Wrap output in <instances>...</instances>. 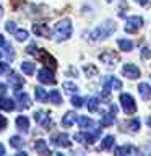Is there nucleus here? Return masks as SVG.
Instances as JSON below:
<instances>
[{
  "label": "nucleus",
  "mask_w": 151,
  "mask_h": 156,
  "mask_svg": "<svg viewBox=\"0 0 151 156\" xmlns=\"http://www.w3.org/2000/svg\"><path fill=\"white\" fill-rule=\"evenodd\" d=\"M88 109H90V112H96L99 109V98L97 96L90 98V99H88Z\"/></svg>",
  "instance_id": "nucleus-27"
},
{
  "label": "nucleus",
  "mask_w": 151,
  "mask_h": 156,
  "mask_svg": "<svg viewBox=\"0 0 151 156\" xmlns=\"http://www.w3.org/2000/svg\"><path fill=\"white\" fill-rule=\"evenodd\" d=\"M12 72V68H10V63H7V62H0V73H8Z\"/></svg>",
  "instance_id": "nucleus-37"
},
{
  "label": "nucleus",
  "mask_w": 151,
  "mask_h": 156,
  "mask_svg": "<svg viewBox=\"0 0 151 156\" xmlns=\"http://www.w3.org/2000/svg\"><path fill=\"white\" fill-rule=\"evenodd\" d=\"M85 98H81V96H73L72 98V104L73 107H83V104H85Z\"/></svg>",
  "instance_id": "nucleus-34"
},
{
  "label": "nucleus",
  "mask_w": 151,
  "mask_h": 156,
  "mask_svg": "<svg viewBox=\"0 0 151 156\" xmlns=\"http://www.w3.org/2000/svg\"><path fill=\"white\" fill-rule=\"evenodd\" d=\"M101 136V129H91V132H81V133H75V138L76 141L80 143H85V145H93L94 141Z\"/></svg>",
  "instance_id": "nucleus-3"
},
{
  "label": "nucleus",
  "mask_w": 151,
  "mask_h": 156,
  "mask_svg": "<svg viewBox=\"0 0 151 156\" xmlns=\"http://www.w3.org/2000/svg\"><path fill=\"white\" fill-rule=\"evenodd\" d=\"M15 93H16V94H15V96H16V101H18V109H28V107H31V98H29L28 96V93H21V91H15Z\"/></svg>",
  "instance_id": "nucleus-13"
},
{
  "label": "nucleus",
  "mask_w": 151,
  "mask_h": 156,
  "mask_svg": "<svg viewBox=\"0 0 151 156\" xmlns=\"http://www.w3.org/2000/svg\"><path fill=\"white\" fill-rule=\"evenodd\" d=\"M34 150H36L39 154H52V151L49 150L46 140H41V138L36 140V143H34Z\"/></svg>",
  "instance_id": "nucleus-19"
},
{
  "label": "nucleus",
  "mask_w": 151,
  "mask_h": 156,
  "mask_svg": "<svg viewBox=\"0 0 151 156\" xmlns=\"http://www.w3.org/2000/svg\"><path fill=\"white\" fill-rule=\"evenodd\" d=\"M49 99H51V102H54V104H62V96H60V93H58L57 90H52L51 91Z\"/></svg>",
  "instance_id": "nucleus-30"
},
{
  "label": "nucleus",
  "mask_w": 151,
  "mask_h": 156,
  "mask_svg": "<svg viewBox=\"0 0 151 156\" xmlns=\"http://www.w3.org/2000/svg\"><path fill=\"white\" fill-rule=\"evenodd\" d=\"M114 31H115V23L112 21V20H107V21H104L102 24H99V26L94 28V29L90 33V41H91V42L104 41V39H107L111 34H114Z\"/></svg>",
  "instance_id": "nucleus-1"
},
{
  "label": "nucleus",
  "mask_w": 151,
  "mask_h": 156,
  "mask_svg": "<svg viewBox=\"0 0 151 156\" xmlns=\"http://www.w3.org/2000/svg\"><path fill=\"white\" fill-rule=\"evenodd\" d=\"M52 145L54 146H60V148H68V146L72 145V141L70 138H68V135L67 133H57V135H52Z\"/></svg>",
  "instance_id": "nucleus-12"
},
{
  "label": "nucleus",
  "mask_w": 151,
  "mask_h": 156,
  "mask_svg": "<svg viewBox=\"0 0 151 156\" xmlns=\"http://www.w3.org/2000/svg\"><path fill=\"white\" fill-rule=\"evenodd\" d=\"M8 81H10V85L15 88V91H18L19 88L24 85L23 76H19L18 73H15V72H10V73H8Z\"/></svg>",
  "instance_id": "nucleus-17"
},
{
  "label": "nucleus",
  "mask_w": 151,
  "mask_h": 156,
  "mask_svg": "<svg viewBox=\"0 0 151 156\" xmlns=\"http://www.w3.org/2000/svg\"><path fill=\"white\" fill-rule=\"evenodd\" d=\"M33 33L36 36H42V37H51V29L47 24L44 23H34L33 24Z\"/></svg>",
  "instance_id": "nucleus-15"
},
{
  "label": "nucleus",
  "mask_w": 151,
  "mask_h": 156,
  "mask_svg": "<svg viewBox=\"0 0 151 156\" xmlns=\"http://www.w3.org/2000/svg\"><path fill=\"white\" fill-rule=\"evenodd\" d=\"M102 86H104V98H109L112 90H120V88H122V81H120L117 76L109 75L107 78H104Z\"/></svg>",
  "instance_id": "nucleus-5"
},
{
  "label": "nucleus",
  "mask_w": 151,
  "mask_h": 156,
  "mask_svg": "<svg viewBox=\"0 0 151 156\" xmlns=\"http://www.w3.org/2000/svg\"><path fill=\"white\" fill-rule=\"evenodd\" d=\"M5 29H7L8 33L15 34V31H16V24H15V21H7L5 23Z\"/></svg>",
  "instance_id": "nucleus-39"
},
{
  "label": "nucleus",
  "mask_w": 151,
  "mask_h": 156,
  "mask_svg": "<svg viewBox=\"0 0 151 156\" xmlns=\"http://www.w3.org/2000/svg\"><path fill=\"white\" fill-rule=\"evenodd\" d=\"M3 15V8H2V5H0V16Z\"/></svg>",
  "instance_id": "nucleus-48"
},
{
  "label": "nucleus",
  "mask_w": 151,
  "mask_h": 156,
  "mask_svg": "<svg viewBox=\"0 0 151 156\" xmlns=\"http://www.w3.org/2000/svg\"><path fill=\"white\" fill-rule=\"evenodd\" d=\"M127 125L130 127V132H136V130L140 129V120H138V119L128 120V122H127Z\"/></svg>",
  "instance_id": "nucleus-36"
},
{
  "label": "nucleus",
  "mask_w": 151,
  "mask_h": 156,
  "mask_svg": "<svg viewBox=\"0 0 151 156\" xmlns=\"http://www.w3.org/2000/svg\"><path fill=\"white\" fill-rule=\"evenodd\" d=\"M16 156H26V153H24V151H18Z\"/></svg>",
  "instance_id": "nucleus-46"
},
{
  "label": "nucleus",
  "mask_w": 151,
  "mask_h": 156,
  "mask_svg": "<svg viewBox=\"0 0 151 156\" xmlns=\"http://www.w3.org/2000/svg\"><path fill=\"white\" fill-rule=\"evenodd\" d=\"M83 70H85L86 76H94L97 73V68L94 65H85V67H83Z\"/></svg>",
  "instance_id": "nucleus-35"
},
{
  "label": "nucleus",
  "mask_w": 151,
  "mask_h": 156,
  "mask_svg": "<svg viewBox=\"0 0 151 156\" xmlns=\"http://www.w3.org/2000/svg\"><path fill=\"white\" fill-rule=\"evenodd\" d=\"M138 93L141 96V99H149L151 98V86L148 85V83H140L138 85Z\"/></svg>",
  "instance_id": "nucleus-22"
},
{
  "label": "nucleus",
  "mask_w": 151,
  "mask_h": 156,
  "mask_svg": "<svg viewBox=\"0 0 151 156\" xmlns=\"http://www.w3.org/2000/svg\"><path fill=\"white\" fill-rule=\"evenodd\" d=\"M117 156H130V154H140V150L133 145H122L115 148Z\"/></svg>",
  "instance_id": "nucleus-14"
},
{
  "label": "nucleus",
  "mask_w": 151,
  "mask_h": 156,
  "mask_svg": "<svg viewBox=\"0 0 151 156\" xmlns=\"http://www.w3.org/2000/svg\"><path fill=\"white\" fill-rule=\"evenodd\" d=\"M54 33H55V39H57L58 42L67 41V39L72 36V33H73L72 21H70L68 18L60 20V21H58V23L55 24V28H54Z\"/></svg>",
  "instance_id": "nucleus-2"
},
{
  "label": "nucleus",
  "mask_w": 151,
  "mask_h": 156,
  "mask_svg": "<svg viewBox=\"0 0 151 156\" xmlns=\"http://www.w3.org/2000/svg\"><path fill=\"white\" fill-rule=\"evenodd\" d=\"M76 114H75V112H67V114L65 115H63V119H62V125L63 127H65V129H68V127H72L73 124H75V120H76Z\"/></svg>",
  "instance_id": "nucleus-23"
},
{
  "label": "nucleus",
  "mask_w": 151,
  "mask_h": 156,
  "mask_svg": "<svg viewBox=\"0 0 151 156\" xmlns=\"http://www.w3.org/2000/svg\"><path fill=\"white\" fill-rule=\"evenodd\" d=\"M26 54H29V55H36V54H37V46H36V44H29V46L26 47Z\"/></svg>",
  "instance_id": "nucleus-38"
},
{
  "label": "nucleus",
  "mask_w": 151,
  "mask_h": 156,
  "mask_svg": "<svg viewBox=\"0 0 151 156\" xmlns=\"http://www.w3.org/2000/svg\"><path fill=\"white\" fill-rule=\"evenodd\" d=\"M23 0H12V3H13V8H18V3H21Z\"/></svg>",
  "instance_id": "nucleus-43"
},
{
  "label": "nucleus",
  "mask_w": 151,
  "mask_h": 156,
  "mask_svg": "<svg viewBox=\"0 0 151 156\" xmlns=\"http://www.w3.org/2000/svg\"><path fill=\"white\" fill-rule=\"evenodd\" d=\"M117 46L120 47V51H124V52H130L132 49H133V41H130V39H125V37H122L117 41Z\"/></svg>",
  "instance_id": "nucleus-24"
},
{
  "label": "nucleus",
  "mask_w": 151,
  "mask_h": 156,
  "mask_svg": "<svg viewBox=\"0 0 151 156\" xmlns=\"http://www.w3.org/2000/svg\"><path fill=\"white\" fill-rule=\"evenodd\" d=\"M115 106L111 104V112H106V114H102V119H101V125L102 127H109L115 122Z\"/></svg>",
  "instance_id": "nucleus-16"
},
{
  "label": "nucleus",
  "mask_w": 151,
  "mask_h": 156,
  "mask_svg": "<svg viewBox=\"0 0 151 156\" xmlns=\"http://www.w3.org/2000/svg\"><path fill=\"white\" fill-rule=\"evenodd\" d=\"M16 127H18V130L19 132H26L29 130V119L26 115H18L16 117Z\"/></svg>",
  "instance_id": "nucleus-21"
},
{
  "label": "nucleus",
  "mask_w": 151,
  "mask_h": 156,
  "mask_svg": "<svg viewBox=\"0 0 151 156\" xmlns=\"http://www.w3.org/2000/svg\"><path fill=\"white\" fill-rule=\"evenodd\" d=\"M3 49H5V52H3V54H5V57H7V58H10V60H13V58H15V52H13V47L10 46L8 42H5Z\"/></svg>",
  "instance_id": "nucleus-31"
},
{
  "label": "nucleus",
  "mask_w": 151,
  "mask_h": 156,
  "mask_svg": "<svg viewBox=\"0 0 151 156\" xmlns=\"http://www.w3.org/2000/svg\"><path fill=\"white\" fill-rule=\"evenodd\" d=\"M10 146H13V148H23L24 146V141H23V138L21 136H12L10 138Z\"/></svg>",
  "instance_id": "nucleus-29"
},
{
  "label": "nucleus",
  "mask_w": 151,
  "mask_h": 156,
  "mask_svg": "<svg viewBox=\"0 0 151 156\" xmlns=\"http://www.w3.org/2000/svg\"><path fill=\"white\" fill-rule=\"evenodd\" d=\"M114 136L112 135H107V136H104L102 138V141H101V146H99V150H111L112 146H114Z\"/></svg>",
  "instance_id": "nucleus-26"
},
{
  "label": "nucleus",
  "mask_w": 151,
  "mask_h": 156,
  "mask_svg": "<svg viewBox=\"0 0 151 156\" xmlns=\"http://www.w3.org/2000/svg\"><path fill=\"white\" fill-rule=\"evenodd\" d=\"M34 94H36V99H37L39 102H46V101L49 99L47 91L44 90V88H41V86H36V88H34Z\"/></svg>",
  "instance_id": "nucleus-25"
},
{
  "label": "nucleus",
  "mask_w": 151,
  "mask_h": 156,
  "mask_svg": "<svg viewBox=\"0 0 151 156\" xmlns=\"http://www.w3.org/2000/svg\"><path fill=\"white\" fill-rule=\"evenodd\" d=\"M3 154H5V146L0 143V156H3Z\"/></svg>",
  "instance_id": "nucleus-45"
},
{
  "label": "nucleus",
  "mask_w": 151,
  "mask_h": 156,
  "mask_svg": "<svg viewBox=\"0 0 151 156\" xmlns=\"http://www.w3.org/2000/svg\"><path fill=\"white\" fill-rule=\"evenodd\" d=\"M5 42H7V41H5V39H3V36L0 34V47H3V46H5Z\"/></svg>",
  "instance_id": "nucleus-44"
},
{
  "label": "nucleus",
  "mask_w": 151,
  "mask_h": 156,
  "mask_svg": "<svg viewBox=\"0 0 151 156\" xmlns=\"http://www.w3.org/2000/svg\"><path fill=\"white\" fill-rule=\"evenodd\" d=\"M21 70H23V73H26V75H33L34 70H36V65H34L33 62H23Z\"/></svg>",
  "instance_id": "nucleus-28"
},
{
  "label": "nucleus",
  "mask_w": 151,
  "mask_h": 156,
  "mask_svg": "<svg viewBox=\"0 0 151 156\" xmlns=\"http://www.w3.org/2000/svg\"><path fill=\"white\" fill-rule=\"evenodd\" d=\"M146 124H148V125L151 127V117H148V119H146Z\"/></svg>",
  "instance_id": "nucleus-47"
},
{
  "label": "nucleus",
  "mask_w": 151,
  "mask_h": 156,
  "mask_svg": "<svg viewBox=\"0 0 151 156\" xmlns=\"http://www.w3.org/2000/svg\"><path fill=\"white\" fill-rule=\"evenodd\" d=\"M99 60L101 62H104L107 67H111V68H114L117 63H119V60H120V55L117 52H114V51H104L99 55Z\"/></svg>",
  "instance_id": "nucleus-7"
},
{
  "label": "nucleus",
  "mask_w": 151,
  "mask_h": 156,
  "mask_svg": "<svg viewBox=\"0 0 151 156\" xmlns=\"http://www.w3.org/2000/svg\"><path fill=\"white\" fill-rule=\"evenodd\" d=\"M36 57H37L42 63H46L47 67H51V68H55V67H57V60L46 51V49H39L37 54H36Z\"/></svg>",
  "instance_id": "nucleus-9"
},
{
  "label": "nucleus",
  "mask_w": 151,
  "mask_h": 156,
  "mask_svg": "<svg viewBox=\"0 0 151 156\" xmlns=\"http://www.w3.org/2000/svg\"><path fill=\"white\" fill-rule=\"evenodd\" d=\"M34 120H36L39 125H42L46 130H49V127L52 125V120H51L49 112H44V111H36L34 112Z\"/></svg>",
  "instance_id": "nucleus-11"
},
{
  "label": "nucleus",
  "mask_w": 151,
  "mask_h": 156,
  "mask_svg": "<svg viewBox=\"0 0 151 156\" xmlns=\"http://www.w3.org/2000/svg\"><path fill=\"white\" fill-rule=\"evenodd\" d=\"M28 31L26 29H16V31H15V37L18 39V41H26L28 39Z\"/></svg>",
  "instance_id": "nucleus-32"
},
{
  "label": "nucleus",
  "mask_w": 151,
  "mask_h": 156,
  "mask_svg": "<svg viewBox=\"0 0 151 156\" xmlns=\"http://www.w3.org/2000/svg\"><path fill=\"white\" fill-rule=\"evenodd\" d=\"M119 101H120V106H122L125 114H133V112H136V102L133 99V96L127 94V93H122Z\"/></svg>",
  "instance_id": "nucleus-4"
},
{
  "label": "nucleus",
  "mask_w": 151,
  "mask_h": 156,
  "mask_svg": "<svg viewBox=\"0 0 151 156\" xmlns=\"http://www.w3.org/2000/svg\"><path fill=\"white\" fill-rule=\"evenodd\" d=\"M106 2H112V0H106Z\"/></svg>",
  "instance_id": "nucleus-49"
},
{
  "label": "nucleus",
  "mask_w": 151,
  "mask_h": 156,
  "mask_svg": "<svg viewBox=\"0 0 151 156\" xmlns=\"http://www.w3.org/2000/svg\"><path fill=\"white\" fill-rule=\"evenodd\" d=\"M15 107H16V104H15L13 99H10V98H5V96H0V109L3 111H13Z\"/></svg>",
  "instance_id": "nucleus-20"
},
{
  "label": "nucleus",
  "mask_w": 151,
  "mask_h": 156,
  "mask_svg": "<svg viewBox=\"0 0 151 156\" xmlns=\"http://www.w3.org/2000/svg\"><path fill=\"white\" fill-rule=\"evenodd\" d=\"M143 18L141 16H130L127 18V23H125V31L130 33V34H135L136 31H140L141 28H143Z\"/></svg>",
  "instance_id": "nucleus-6"
},
{
  "label": "nucleus",
  "mask_w": 151,
  "mask_h": 156,
  "mask_svg": "<svg viewBox=\"0 0 151 156\" xmlns=\"http://www.w3.org/2000/svg\"><path fill=\"white\" fill-rule=\"evenodd\" d=\"M62 86H63V90H65L67 93H76L78 91V86L75 85V83H72V81H65Z\"/></svg>",
  "instance_id": "nucleus-33"
},
{
  "label": "nucleus",
  "mask_w": 151,
  "mask_h": 156,
  "mask_svg": "<svg viewBox=\"0 0 151 156\" xmlns=\"http://www.w3.org/2000/svg\"><path fill=\"white\" fill-rule=\"evenodd\" d=\"M140 55H141V58H143V60H145V58H151V49H149V47H143V49H141V54H140Z\"/></svg>",
  "instance_id": "nucleus-40"
},
{
  "label": "nucleus",
  "mask_w": 151,
  "mask_h": 156,
  "mask_svg": "<svg viewBox=\"0 0 151 156\" xmlns=\"http://www.w3.org/2000/svg\"><path fill=\"white\" fill-rule=\"evenodd\" d=\"M76 122H78V125H80V129H94L96 127V122L93 119H90V117H86V115H78Z\"/></svg>",
  "instance_id": "nucleus-18"
},
{
  "label": "nucleus",
  "mask_w": 151,
  "mask_h": 156,
  "mask_svg": "<svg viewBox=\"0 0 151 156\" xmlns=\"http://www.w3.org/2000/svg\"><path fill=\"white\" fill-rule=\"evenodd\" d=\"M37 80L42 83V85H55V76H54V72L51 70L49 67L46 68H41L37 72Z\"/></svg>",
  "instance_id": "nucleus-8"
},
{
  "label": "nucleus",
  "mask_w": 151,
  "mask_h": 156,
  "mask_svg": "<svg viewBox=\"0 0 151 156\" xmlns=\"http://www.w3.org/2000/svg\"><path fill=\"white\" fill-rule=\"evenodd\" d=\"M7 124H8L7 119H5V117H3L2 114H0V130H3L5 127H7Z\"/></svg>",
  "instance_id": "nucleus-41"
},
{
  "label": "nucleus",
  "mask_w": 151,
  "mask_h": 156,
  "mask_svg": "<svg viewBox=\"0 0 151 156\" xmlns=\"http://www.w3.org/2000/svg\"><path fill=\"white\" fill-rule=\"evenodd\" d=\"M135 2H138L141 7H146V5H149V3H151V0H135Z\"/></svg>",
  "instance_id": "nucleus-42"
},
{
  "label": "nucleus",
  "mask_w": 151,
  "mask_h": 156,
  "mask_svg": "<svg viewBox=\"0 0 151 156\" xmlns=\"http://www.w3.org/2000/svg\"><path fill=\"white\" fill-rule=\"evenodd\" d=\"M122 75L130 78V80H136V78H140V68L135 63H125L122 67Z\"/></svg>",
  "instance_id": "nucleus-10"
}]
</instances>
